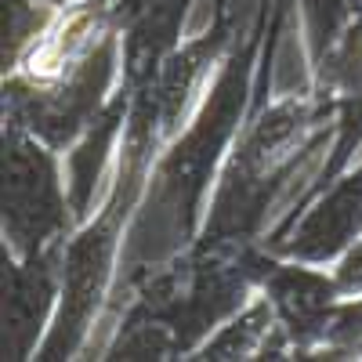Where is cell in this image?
Returning <instances> with one entry per match:
<instances>
[{"mask_svg": "<svg viewBox=\"0 0 362 362\" xmlns=\"http://www.w3.org/2000/svg\"><path fill=\"white\" fill-rule=\"evenodd\" d=\"M40 4H47V8H69V4H76V0H40Z\"/></svg>", "mask_w": 362, "mask_h": 362, "instance_id": "cell-17", "label": "cell"}, {"mask_svg": "<svg viewBox=\"0 0 362 362\" xmlns=\"http://www.w3.org/2000/svg\"><path fill=\"white\" fill-rule=\"evenodd\" d=\"M341 95L312 80L279 98H257L214 181L199 235L218 243H261L276 199L315 148L334 138Z\"/></svg>", "mask_w": 362, "mask_h": 362, "instance_id": "cell-3", "label": "cell"}, {"mask_svg": "<svg viewBox=\"0 0 362 362\" xmlns=\"http://www.w3.org/2000/svg\"><path fill=\"white\" fill-rule=\"evenodd\" d=\"M261 243H192L156 264H141L131 279V300L119 315L102 358H192L214 329L257 293L254 254Z\"/></svg>", "mask_w": 362, "mask_h": 362, "instance_id": "cell-2", "label": "cell"}, {"mask_svg": "<svg viewBox=\"0 0 362 362\" xmlns=\"http://www.w3.org/2000/svg\"><path fill=\"white\" fill-rule=\"evenodd\" d=\"M127 109H131L127 90L116 87V95L95 116V124H90L62 153V160H66V185H69V203H73L76 225L87 221L98 210L102 185L109 189V181H112L116 153H119L124 127H127Z\"/></svg>", "mask_w": 362, "mask_h": 362, "instance_id": "cell-11", "label": "cell"}, {"mask_svg": "<svg viewBox=\"0 0 362 362\" xmlns=\"http://www.w3.org/2000/svg\"><path fill=\"white\" fill-rule=\"evenodd\" d=\"M293 0H257V8L221 58L206 95L189 124L167 145L148 177V192L170 214L177 243H192L203 228L214 181L257 102V90L272 80V58Z\"/></svg>", "mask_w": 362, "mask_h": 362, "instance_id": "cell-1", "label": "cell"}, {"mask_svg": "<svg viewBox=\"0 0 362 362\" xmlns=\"http://www.w3.org/2000/svg\"><path fill=\"white\" fill-rule=\"evenodd\" d=\"M54 8L40 4V0H0V66L4 73L15 69L22 51L40 37Z\"/></svg>", "mask_w": 362, "mask_h": 362, "instance_id": "cell-14", "label": "cell"}, {"mask_svg": "<svg viewBox=\"0 0 362 362\" xmlns=\"http://www.w3.org/2000/svg\"><path fill=\"white\" fill-rule=\"evenodd\" d=\"M153 0H116V8H119V22H124L127 15H134V11H141V8H148Z\"/></svg>", "mask_w": 362, "mask_h": 362, "instance_id": "cell-16", "label": "cell"}, {"mask_svg": "<svg viewBox=\"0 0 362 362\" xmlns=\"http://www.w3.org/2000/svg\"><path fill=\"white\" fill-rule=\"evenodd\" d=\"M239 11L232 8V0H214V15L199 29L196 37L181 40L177 51L163 62L156 76V102H160V119L167 141L189 124V116L196 112L199 98L206 95L210 80H214L221 58L228 54L235 33H239Z\"/></svg>", "mask_w": 362, "mask_h": 362, "instance_id": "cell-8", "label": "cell"}, {"mask_svg": "<svg viewBox=\"0 0 362 362\" xmlns=\"http://www.w3.org/2000/svg\"><path fill=\"white\" fill-rule=\"evenodd\" d=\"M247 358H290V341L264 293H254L243 308L232 312L192 355V362H247Z\"/></svg>", "mask_w": 362, "mask_h": 362, "instance_id": "cell-12", "label": "cell"}, {"mask_svg": "<svg viewBox=\"0 0 362 362\" xmlns=\"http://www.w3.org/2000/svg\"><path fill=\"white\" fill-rule=\"evenodd\" d=\"M119 73H124L119 33L109 37L83 66L58 80H25L18 73H4V83H0L4 124H15L66 153L109 105L119 87Z\"/></svg>", "mask_w": 362, "mask_h": 362, "instance_id": "cell-5", "label": "cell"}, {"mask_svg": "<svg viewBox=\"0 0 362 362\" xmlns=\"http://www.w3.org/2000/svg\"><path fill=\"white\" fill-rule=\"evenodd\" d=\"M254 276L257 293L268 297L290 341V358H337L329 348V329L344 293L334 279V268L276 254L261 243L254 254Z\"/></svg>", "mask_w": 362, "mask_h": 362, "instance_id": "cell-6", "label": "cell"}, {"mask_svg": "<svg viewBox=\"0 0 362 362\" xmlns=\"http://www.w3.org/2000/svg\"><path fill=\"white\" fill-rule=\"evenodd\" d=\"M329 268H334V279L344 297H362V235Z\"/></svg>", "mask_w": 362, "mask_h": 362, "instance_id": "cell-15", "label": "cell"}, {"mask_svg": "<svg viewBox=\"0 0 362 362\" xmlns=\"http://www.w3.org/2000/svg\"><path fill=\"white\" fill-rule=\"evenodd\" d=\"M355 358H362V337H358V344H355Z\"/></svg>", "mask_w": 362, "mask_h": 362, "instance_id": "cell-18", "label": "cell"}, {"mask_svg": "<svg viewBox=\"0 0 362 362\" xmlns=\"http://www.w3.org/2000/svg\"><path fill=\"white\" fill-rule=\"evenodd\" d=\"M62 250L18 257L0 250V358L25 362L37 358L62 300Z\"/></svg>", "mask_w": 362, "mask_h": 362, "instance_id": "cell-7", "label": "cell"}, {"mask_svg": "<svg viewBox=\"0 0 362 362\" xmlns=\"http://www.w3.org/2000/svg\"><path fill=\"white\" fill-rule=\"evenodd\" d=\"M116 33H119L116 0H76L69 8H54L40 37L22 51L11 73L25 80H58L83 66Z\"/></svg>", "mask_w": 362, "mask_h": 362, "instance_id": "cell-10", "label": "cell"}, {"mask_svg": "<svg viewBox=\"0 0 362 362\" xmlns=\"http://www.w3.org/2000/svg\"><path fill=\"white\" fill-rule=\"evenodd\" d=\"M300 15V37H305L308 80L319 83L337 58L344 40L362 22V0H293Z\"/></svg>", "mask_w": 362, "mask_h": 362, "instance_id": "cell-13", "label": "cell"}, {"mask_svg": "<svg viewBox=\"0 0 362 362\" xmlns=\"http://www.w3.org/2000/svg\"><path fill=\"white\" fill-rule=\"evenodd\" d=\"M362 235V160L348 163L329 185L305 206L283 235L268 239V250L315 261V264H334L355 239Z\"/></svg>", "mask_w": 362, "mask_h": 362, "instance_id": "cell-9", "label": "cell"}, {"mask_svg": "<svg viewBox=\"0 0 362 362\" xmlns=\"http://www.w3.org/2000/svg\"><path fill=\"white\" fill-rule=\"evenodd\" d=\"M76 214L66 185V160L29 131H0V235L18 257L66 247Z\"/></svg>", "mask_w": 362, "mask_h": 362, "instance_id": "cell-4", "label": "cell"}]
</instances>
